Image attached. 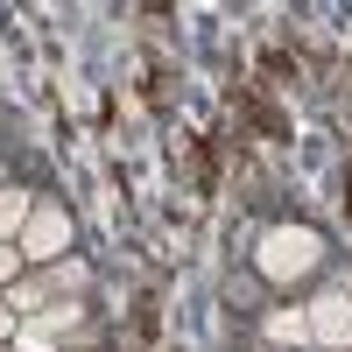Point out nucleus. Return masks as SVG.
Wrapping results in <instances>:
<instances>
[{
    "mask_svg": "<svg viewBox=\"0 0 352 352\" xmlns=\"http://www.w3.org/2000/svg\"><path fill=\"white\" fill-rule=\"evenodd\" d=\"M317 261H324V240H317L310 226H268V232H261V247H254V268L268 275L275 289L303 282Z\"/></svg>",
    "mask_w": 352,
    "mask_h": 352,
    "instance_id": "1",
    "label": "nucleus"
},
{
    "mask_svg": "<svg viewBox=\"0 0 352 352\" xmlns=\"http://www.w3.org/2000/svg\"><path fill=\"white\" fill-rule=\"evenodd\" d=\"M71 240H78V226H71L64 204H36L14 247H21V261H43V268H56V261H71Z\"/></svg>",
    "mask_w": 352,
    "mask_h": 352,
    "instance_id": "2",
    "label": "nucleus"
},
{
    "mask_svg": "<svg viewBox=\"0 0 352 352\" xmlns=\"http://www.w3.org/2000/svg\"><path fill=\"white\" fill-rule=\"evenodd\" d=\"M310 310V338L324 345V352H352V289H324Z\"/></svg>",
    "mask_w": 352,
    "mask_h": 352,
    "instance_id": "3",
    "label": "nucleus"
},
{
    "mask_svg": "<svg viewBox=\"0 0 352 352\" xmlns=\"http://www.w3.org/2000/svg\"><path fill=\"white\" fill-rule=\"evenodd\" d=\"M268 352H296L303 338H310V310H268Z\"/></svg>",
    "mask_w": 352,
    "mask_h": 352,
    "instance_id": "4",
    "label": "nucleus"
},
{
    "mask_svg": "<svg viewBox=\"0 0 352 352\" xmlns=\"http://www.w3.org/2000/svg\"><path fill=\"white\" fill-rule=\"evenodd\" d=\"M28 212H36V197H28V190H0V247H14L21 240V226H28Z\"/></svg>",
    "mask_w": 352,
    "mask_h": 352,
    "instance_id": "5",
    "label": "nucleus"
},
{
    "mask_svg": "<svg viewBox=\"0 0 352 352\" xmlns=\"http://www.w3.org/2000/svg\"><path fill=\"white\" fill-rule=\"evenodd\" d=\"M85 282H92V268H85V261H78V254H71V261H56V268L43 275V289H56V296H78V289H85Z\"/></svg>",
    "mask_w": 352,
    "mask_h": 352,
    "instance_id": "6",
    "label": "nucleus"
},
{
    "mask_svg": "<svg viewBox=\"0 0 352 352\" xmlns=\"http://www.w3.org/2000/svg\"><path fill=\"white\" fill-rule=\"evenodd\" d=\"M14 275H21V247H0V289H14Z\"/></svg>",
    "mask_w": 352,
    "mask_h": 352,
    "instance_id": "7",
    "label": "nucleus"
},
{
    "mask_svg": "<svg viewBox=\"0 0 352 352\" xmlns=\"http://www.w3.org/2000/svg\"><path fill=\"white\" fill-rule=\"evenodd\" d=\"M8 331H14V310H8V303H0V345H8Z\"/></svg>",
    "mask_w": 352,
    "mask_h": 352,
    "instance_id": "8",
    "label": "nucleus"
},
{
    "mask_svg": "<svg viewBox=\"0 0 352 352\" xmlns=\"http://www.w3.org/2000/svg\"><path fill=\"white\" fill-rule=\"evenodd\" d=\"M0 352H8V345H0Z\"/></svg>",
    "mask_w": 352,
    "mask_h": 352,
    "instance_id": "9",
    "label": "nucleus"
}]
</instances>
